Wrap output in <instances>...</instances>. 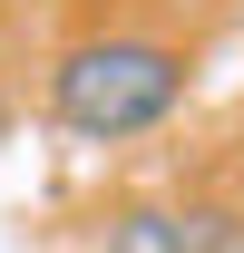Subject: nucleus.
<instances>
[{"mask_svg":"<svg viewBox=\"0 0 244 253\" xmlns=\"http://www.w3.org/2000/svg\"><path fill=\"white\" fill-rule=\"evenodd\" d=\"M0 146H10V107H0Z\"/></svg>","mask_w":244,"mask_h":253,"instance_id":"nucleus-4","label":"nucleus"},{"mask_svg":"<svg viewBox=\"0 0 244 253\" xmlns=\"http://www.w3.org/2000/svg\"><path fill=\"white\" fill-rule=\"evenodd\" d=\"M185 253H244V224L235 214H185Z\"/></svg>","mask_w":244,"mask_h":253,"instance_id":"nucleus-3","label":"nucleus"},{"mask_svg":"<svg viewBox=\"0 0 244 253\" xmlns=\"http://www.w3.org/2000/svg\"><path fill=\"white\" fill-rule=\"evenodd\" d=\"M108 253H185V214H166V205H127L118 234H108Z\"/></svg>","mask_w":244,"mask_h":253,"instance_id":"nucleus-2","label":"nucleus"},{"mask_svg":"<svg viewBox=\"0 0 244 253\" xmlns=\"http://www.w3.org/2000/svg\"><path fill=\"white\" fill-rule=\"evenodd\" d=\"M176 97H185V59L166 39H78V49L49 68V107H59V126L88 136V146H127V136L166 126Z\"/></svg>","mask_w":244,"mask_h":253,"instance_id":"nucleus-1","label":"nucleus"}]
</instances>
